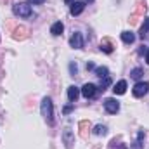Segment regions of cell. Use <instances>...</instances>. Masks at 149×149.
<instances>
[{
  "label": "cell",
  "mask_w": 149,
  "mask_h": 149,
  "mask_svg": "<svg viewBox=\"0 0 149 149\" xmlns=\"http://www.w3.org/2000/svg\"><path fill=\"white\" fill-rule=\"evenodd\" d=\"M42 116L45 118V121L49 125L54 123V108H52L50 97H43V101H42Z\"/></svg>",
  "instance_id": "6da1fadb"
},
{
  "label": "cell",
  "mask_w": 149,
  "mask_h": 149,
  "mask_svg": "<svg viewBox=\"0 0 149 149\" xmlns=\"http://www.w3.org/2000/svg\"><path fill=\"white\" fill-rule=\"evenodd\" d=\"M12 10H14V14L19 16V17H30V16L33 14L30 3H16V5L12 7Z\"/></svg>",
  "instance_id": "7a4b0ae2"
},
{
  "label": "cell",
  "mask_w": 149,
  "mask_h": 149,
  "mask_svg": "<svg viewBox=\"0 0 149 149\" xmlns=\"http://www.w3.org/2000/svg\"><path fill=\"white\" fill-rule=\"evenodd\" d=\"M148 90H149L148 81H137L135 87H134V90H132V94H134L135 97H144V95L148 94Z\"/></svg>",
  "instance_id": "3957f363"
},
{
  "label": "cell",
  "mask_w": 149,
  "mask_h": 149,
  "mask_svg": "<svg viewBox=\"0 0 149 149\" xmlns=\"http://www.w3.org/2000/svg\"><path fill=\"white\" fill-rule=\"evenodd\" d=\"M104 109L109 113V114H116V113L120 111V102H118L116 99L109 97V99L104 101Z\"/></svg>",
  "instance_id": "277c9868"
},
{
  "label": "cell",
  "mask_w": 149,
  "mask_h": 149,
  "mask_svg": "<svg viewBox=\"0 0 149 149\" xmlns=\"http://www.w3.org/2000/svg\"><path fill=\"white\" fill-rule=\"evenodd\" d=\"M97 90H99V88H97L94 83H85V85L81 87V94H83L85 99H92V97H95Z\"/></svg>",
  "instance_id": "5b68a950"
},
{
  "label": "cell",
  "mask_w": 149,
  "mask_h": 149,
  "mask_svg": "<svg viewBox=\"0 0 149 149\" xmlns=\"http://www.w3.org/2000/svg\"><path fill=\"white\" fill-rule=\"evenodd\" d=\"M70 45L73 49H81L83 47V37H81V33H73V37L70 38Z\"/></svg>",
  "instance_id": "8992f818"
},
{
  "label": "cell",
  "mask_w": 149,
  "mask_h": 149,
  "mask_svg": "<svg viewBox=\"0 0 149 149\" xmlns=\"http://www.w3.org/2000/svg\"><path fill=\"white\" fill-rule=\"evenodd\" d=\"M83 9H85V3L83 2H78V0H74L73 3H71V16H78V14H81L83 12Z\"/></svg>",
  "instance_id": "52a82bcc"
},
{
  "label": "cell",
  "mask_w": 149,
  "mask_h": 149,
  "mask_svg": "<svg viewBox=\"0 0 149 149\" xmlns=\"http://www.w3.org/2000/svg\"><path fill=\"white\" fill-rule=\"evenodd\" d=\"M113 92H114V95H123V94L127 92V81H125V80H120V81L114 85Z\"/></svg>",
  "instance_id": "ba28073f"
},
{
  "label": "cell",
  "mask_w": 149,
  "mask_h": 149,
  "mask_svg": "<svg viewBox=\"0 0 149 149\" xmlns=\"http://www.w3.org/2000/svg\"><path fill=\"white\" fill-rule=\"evenodd\" d=\"M78 95H80V88L74 87V85H71V87L68 88V99H70V102H76Z\"/></svg>",
  "instance_id": "9c48e42d"
},
{
  "label": "cell",
  "mask_w": 149,
  "mask_h": 149,
  "mask_svg": "<svg viewBox=\"0 0 149 149\" xmlns=\"http://www.w3.org/2000/svg\"><path fill=\"white\" fill-rule=\"evenodd\" d=\"M63 30H64V24H63L61 21H57V23H54V24H52V28H50V33L57 37V35H61V33H63Z\"/></svg>",
  "instance_id": "30bf717a"
},
{
  "label": "cell",
  "mask_w": 149,
  "mask_h": 149,
  "mask_svg": "<svg viewBox=\"0 0 149 149\" xmlns=\"http://www.w3.org/2000/svg\"><path fill=\"white\" fill-rule=\"evenodd\" d=\"M121 40H123L125 43H134V42H135V35H134L132 31H123V33H121Z\"/></svg>",
  "instance_id": "8fae6325"
},
{
  "label": "cell",
  "mask_w": 149,
  "mask_h": 149,
  "mask_svg": "<svg viewBox=\"0 0 149 149\" xmlns=\"http://www.w3.org/2000/svg\"><path fill=\"white\" fill-rule=\"evenodd\" d=\"M101 50H104L106 54H111L113 52L111 42H109V40H102V42H101Z\"/></svg>",
  "instance_id": "7c38bea8"
},
{
  "label": "cell",
  "mask_w": 149,
  "mask_h": 149,
  "mask_svg": "<svg viewBox=\"0 0 149 149\" xmlns=\"http://www.w3.org/2000/svg\"><path fill=\"white\" fill-rule=\"evenodd\" d=\"M148 33H149V17L144 19V24H142V28H141V38H146Z\"/></svg>",
  "instance_id": "4fadbf2b"
},
{
  "label": "cell",
  "mask_w": 149,
  "mask_h": 149,
  "mask_svg": "<svg viewBox=\"0 0 149 149\" xmlns=\"http://www.w3.org/2000/svg\"><path fill=\"white\" fill-rule=\"evenodd\" d=\"M64 141H66V148L70 149L71 144H73V141H71V130H70V128L64 130Z\"/></svg>",
  "instance_id": "5bb4252c"
},
{
  "label": "cell",
  "mask_w": 149,
  "mask_h": 149,
  "mask_svg": "<svg viewBox=\"0 0 149 149\" xmlns=\"http://www.w3.org/2000/svg\"><path fill=\"white\" fill-rule=\"evenodd\" d=\"M94 134H95V135H106V134H108V128H106L104 125H97V127L94 128Z\"/></svg>",
  "instance_id": "9a60e30c"
},
{
  "label": "cell",
  "mask_w": 149,
  "mask_h": 149,
  "mask_svg": "<svg viewBox=\"0 0 149 149\" xmlns=\"http://www.w3.org/2000/svg\"><path fill=\"white\" fill-rule=\"evenodd\" d=\"M95 73H97V76H101V78H106V76H109V71H108V68L106 66H101V68H95Z\"/></svg>",
  "instance_id": "2e32d148"
},
{
  "label": "cell",
  "mask_w": 149,
  "mask_h": 149,
  "mask_svg": "<svg viewBox=\"0 0 149 149\" xmlns=\"http://www.w3.org/2000/svg\"><path fill=\"white\" fill-rule=\"evenodd\" d=\"M111 85V78L109 76H106L104 80L101 78V87H99V90H106V87H109Z\"/></svg>",
  "instance_id": "e0dca14e"
},
{
  "label": "cell",
  "mask_w": 149,
  "mask_h": 149,
  "mask_svg": "<svg viewBox=\"0 0 149 149\" xmlns=\"http://www.w3.org/2000/svg\"><path fill=\"white\" fill-rule=\"evenodd\" d=\"M130 76H132L134 80H139V78L142 76V70H141V68H135V70H132V71H130Z\"/></svg>",
  "instance_id": "ac0fdd59"
},
{
  "label": "cell",
  "mask_w": 149,
  "mask_h": 149,
  "mask_svg": "<svg viewBox=\"0 0 149 149\" xmlns=\"http://www.w3.org/2000/svg\"><path fill=\"white\" fill-rule=\"evenodd\" d=\"M109 149H127L125 144H118V146H114V141H113L111 144H109Z\"/></svg>",
  "instance_id": "d6986e66"
},
{
  "label": "cell",
  "mask_w": 149,
  "mask_h": 149,
  "mask_svg": "<svg viewBox=\"0 0 149 149\" xmlns=\"http://www.w3.org/2000/svg\"><path fill=\"white\" fill-rule=\"evenodd\" d=\"M70 71H71V73H76V64H73V63H71V64H70Z\"/></svg>",
  "instance_id": "ffe728a7"
},
{
  "label": "cell",
  "mask_w": 149,
  "mask_h": 149,
  "mask_svg": "<svg viewBox=\"0 0 149 149\" xmlns=\"http://www.w3.org/2000/svg\"><path fill=\"white\" fill-rule=\"evenodd\" d=\"M71 109H73V106H71V104H70V106H64V113H66V114L71 111Z\"/></svg>",
  "instance_id": "44dd1931"
},
{
  "label": "cell",
  "mask_w": 149,
  "mask_h": 149,
  "mask_svg": "<svg viewBox=\"0 0 149 149\" xmlns=\"http://www.w3.org/2000/svg\"><path fill=\"white\" fill-rule=\"evenodd\" d=\"M87 70H95V66H94V63H87Z\"/></svg>",
  "instance_id": "7402d4cb"
},
{
  "label": "cell",
  "mask_w": 149,
  "mask_h": 149,
  "mask_svg": "<svg viewBox=\"0 0 149 149\" xmlns=\"http://www.w3.org/2000/svg\"><path fill=\"white\" fill-rule=\"evenodd\" d=\"M45 0H30V3H43Z\"/></svg>",
  "instance_id": "603a6c76"
},
{
  "label": "cell",
  "mask_w": 149,
  "mask_h": 149,
  "mask_svg": "<svg viewBox=\"0 0 149 149\" xmlns=\"http://www.w3.org/2000/svg\"><path fill=\"white\" fill-rule=\"evenodd\" d=\"M64 2H66V3H73L74 0H64Z\"/></svg>",
  "instance_id": "cb8c5ba5"
},
{
  "label": "cell",
  "mask_w": 149,
  "mask_h": 149,
  "mask_svg": "<svg viewBox=\"0 0 149 149\" xmlns=\"http://www.w3.org/2000/svg\"><path fill=\"white\" fill-rule=\"evenodd\" d=\"M146 61H148V64H149V50H148V56H146Z\"/></svg>",
  "instance_id": "d4e9b609"
},
{
  "label": "cell",
  "mask_w": 149,
  "mask_h": 149,
  "mask_svg": "<svg viewBox=\"0 0 149 149\" xmlns=\"http://www.w3.org/2000/svg\"><path fill=\"white\" fill-rule=\"evenodd\" d=\"M87 2H92V0H87Z\"/></svg>",
  "instance_id": "484cf974"
}]
</instances>
